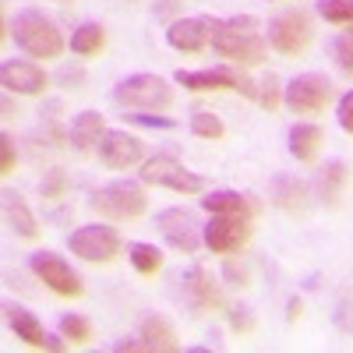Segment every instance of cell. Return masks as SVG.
Masks as SVG:
<instances>
[{
    "label": "cell",
    "instance_id": "cell-30",
    "mask_svg": "<svg viewBox=\"0 0 353 353\" xmlns=\"http://www.w3.org/2000/svg\"><path fill=\"white\" fill-rule=\"evenodd\" d=\"M61 332H64V339H71L74 346H81V343L92 339V325H88L85 318H78V314H68V318L61 321Z\"/></svg>",
    "mask_w": 353,
    "mask_h": 353
},
{
    "label": "cell",
    "instance_id": "cell-5",
    "mask_svg": "<svg viewBox=\"0 0 353 353\" xmlns=\"http://www.w3.org/2000/svg\"><path fill=\"white\" fill-rule=\"evenodd\" d=\"M141 181L145 184H156V188H170L176 194H198L205 188L201 176L191 173V170H184V163H176L173 156H152V159H145Z\"/></svg>",
    "mask_w": 353,
    "mask_h": 353
},
{
    "label": "cell",
    "instance_id": "cell-36",
    "mask_svg": "<svg viewBox=\"0 0 353 353\" xmlns=\"http://www.w3.org/2000/svg\"><path fill=\"white\" fill-rule=\"evenodd\" d=\"M128 117V121H134V124H145V128H173V121H170V117H149V113H124Z\"/></svg>",
    "mask_w": 353,
    "mask_h": 353
},
{
    "label": "cell",
    "instance_id": "cell-29",
    "mask_svg": "<svg viewBox=\"0 0 353 353\" xmlns=\"http://www.w3.org/2000/svg\"><path fill=\"white\" fill-rule=\"evenodd\" d=\"M254 99H258V106H265V110H276V106L283 103V96H279V78H276V74L261 78V81L254 85Z\"/></svg>",
    "mask_w": 353,
    "mask_h": 353
},
{
    "label": "cell",
    "instance_id": "cell-9",
    "mask_svg": "<svg viewBox=\"0 0 353 353\" xmlns=\"http://www.w3.org/2000/svg\"><path fill=\"white\" fill-rule=\"evenodd\" d=\"M176 85H184L188 92H248L254 96V85L244 74H233L226 68H209V71H176Z\"/></svg>",
    "mask_w": 353,
    "mask_h": 353
},
{
    "label": "cell",
    "instance_id": "cell-7",
    "mask_svg": "<svg viewBox=\"0 0 353 353\" xmlns=\"http://www.w3.org/2000/svg\"><path fill=\"white\" fill-rule=\"evenodd\" d=\"M332 103V81L325 74H301L286 85V106L293 113H321Z\"/></svg>",
    "mask_w": 353,
    "mask_h": 353
},
{
    "label": "cell",
    "instance_id": "cell-15",
    "mask_svg": "<svg viewBox=\"0 0 353 353\" xmlns=\"http://www.w3.org/2000/svg\"><path fill=\"white\" fill-rule=\"evenodd\" d=\"M0 81H4L8 92H18V96H39L46 88V74L32 61H8L0 68Z\"/></svg>",
    "mask_w": 353,
    "mask_h": 353
},
{
    "label": "cell",
    "instance_id": "cell-11",
    "mask_svg": "<svg viewBox=\"0 0 353 353\" xmlns=\"http://www.w3.org/2000/svg\"><path fill=\"white\" fill-rule=\"evenodd\" d=\"M32 272L61 297H78L81 293V279L71 272V265L61 258V254H50V251H39L32 254Z\"/></svg>",
    "mask_w": 353,
    "mask_h": 353
},
{
    "label": "cell",
    "instance_id": "cell-12",
    "mask_svg": "<svg viewBox=\"0 0 353 353\" xmlns=\"http://www.w3.org/2000/svg\"><path fill=\"white\" fill-rule=\"evenodd\" d=\"M159 233L170 241V248L184 251V254H194L198 251V223L188 209H166L159 212Z\"/></svg>",
    "mask_w": 353,
    "mask_h": 353
},
{
    "label": "cell",
    "instance_id": "cell-14",
    "mask_svg": "<svg viewBox=\"0 0 353 353\" xmlns=\"http://www.w3.org/2000/svg\"><path fill=\"white\" fill-rule=\"evenodd\" d=\"M184 301L194 307V311H212V307H223V290L219 283L201 269V265H194V269L184 272Z\"/></svg>",
    "mask_w": 353,
    "mask_h": 353
},
{
    "label": "cell",
    "instance_id": "cell-28",
    "mask_svg": "<svg viewBox=\"0 0 353 353\" xmlns=\"http://www.w3.org/2000/svg\"><path fill=\"white\" fill-rule=\"evenodd\" d=\"M318 14L332 25H353V0H321Z\"/></svg>",
    "mask_w": 353,
    "mask_h": 353
},
{
    "label": "cell",
    "instance_id": "cell-16",
    "mask_svg": "<svg viewBox=\"0 0 353 353\" xmlns=\"http://www.w3.org/2000/svg\"><path fill=\"white\" fill-rule=\"evenodd\" d=\"M209 36H212V25L205 18H181L166 28V43L181 53H201L209 46Z\"/></svg>",
    "mask_w": 353,
    "mask_h": 353
},
{
    "label": "cell",
    "instance_id": "cell-32",
    "mask_svg": "<svg viewBox=\"0 0 353 353\" xmlns=\"http://www.w3.org/2000/svg\"><path fill=\"white\" fill-rule=\"evenodd\" d=\"M14 163H18V156H14V141H11V134H0V173H14Z\"/></svg>",
    "mask_w": 353,
    "mask_h": 353
},
{
    "label": "cell",
    "instance_id": "cell-24",
    "mask_svg": "<svg viewBox=\"0 0 353 353\" xmlns=\"http://www.w3.org/2000/svg\"><path fill=\"white\" fill-rule=\"evenodd\" d=\"M8 198V219H11V226L21 233L25 241H36L39 237V223H36V216L28 212V205L21 201V194H4Z\"/></svg>",
    "mask_w": 353,
    "mask_h": 353
},
{
    "label": "cell",
    "instance_id": "cell-35",
    "mask_svg": "<svg viewBox=\"0 0 353 353\" xmlns=\"http://www.w3.org/2000/svg\"><path fill=\"white\" fill-rule=\"evenodd\" d=\"M230 325L237 329V332H251L254 329V318L248 307H230Z\"/></svg>",
    "mask_w": 353,
    "mask_h": 353
},
{
    "label": "cell",
    "instance_id": "cell-37",
    "mask_svg": "<svg viewBox=\"0 0 353 353\" xmlns=\"http://www.w3.org/2000/svg\"><path fill=\"white\" fill-rule=\"evenodd\" d=\"M336 321H339V329L343 332H353V293L339 304V314H336Z\"/></svg>",
    "mask_w": 353,
    "mask_h": 353
},
{
    "label": "cell",
    "instance_id": "cell-31",
    "mask_svg": "<svg viewBox=\"0 0 353 353\" xmlns=\"http://www.w3.org/2000/svg\"><path fill=\"white\" fill-rule=\"evenodd\" d=\"M336 64L346 74H353V28H346V32L336 39Z\"/></svg>",
    "mask_w": 353,
    "mask_h": 353
},
{
    "label": "cell",
    "instance_id": "cell-25",
    "mask_svg": "<svg viewBox=\"0 0 353 353\" xmlns=\"http://www.w3.org/2000/svg\"><path fill=\"white\" fill-rule=\"evenodd\" d=\"M103 43H106V36H103V25H96V21L81 25L78 32L71 36V50H74L78 57H96V53L103 50Z\"/></svg>",
    "mask_w": 353,
    "mask_h": 353
},
{
    "label": "cell",
    "instance_id": "cell-17",
    "mask_svg": "<svg viewBox=\"0 0 353 353\" xmlns=\"http://www.w3.org/2000/svg\"><path fill=\"white\" fill-rule=\"evenodd\" d=\"M201 209L212 212V216H254V201L248 194H237V191H212L209 198H201Z\"/></svg>",
    "mask_w": 353,
    "mask_h": 353
},
{
    "label": "cell",
    "instance_id": "cell-33",
    "mask_svg": "<svg viewBox=\"0 0 353 353\" xmlns=\"http://www.w3.org/2000/svg\"><path fill=\"white\" fill-rule=\"evenodd\" d=\"M43 198H64V173H61V170H50V173H46Z\"/></svg>",
    "mask_w": 353,
    "mask_h": 353
},
{
    "label": "cell",
    "instance_id": "cell-18",
    "mask_svg": "<svg viewBox=\"0 0 353 353\" xmlns=\"http://www.w3.org/2000/svg\"><path fill=\"white\" fill-rule=\"evenodd\" d=\"M4 311H8V325L14 329V336H18V339H25L28 346H50V339H53V336H46V332H43V325H39V321H36L32 314H28L25 307L8 304Z\"/></svg>",
    "mask_w": 353,
    "mask_h": 353
},
{
    "label": "cell",
    "instance_id": "cell-27",
    "mask_svg": "<svg viewBox=\"0 0 353 353\" xmlns=\"http://www.w3.org/2000/svg\"><path fill=\"white\" fill-rule=\"evenodd\" d=\"M191 131H194L198 138H209V141H219V138L226 134L223 121H219L216 113H209V110H194V113H191Z\"/></svg>",
    "mask_w": 353,
    "mask_h": 353
},
{
    "label": "cell",
    "instance_id": "cell-26",
    "mask_svg": "<svg viewBox=\"0 0 353 353\" xmlns=\"http://www.w3.org/2000/svg\"><path fill=\"white\" fill-rule=\"evenodd\" d=\"M131 265L141 272V276H156L163 269V251L152 248V244H131Z\"/></svg>",
    "mask_w": 353,
    "mask_h": 353
},
{
    "label": "cell",
    "instance_id": "cell-4",
    "mask_svg": "<svg viewBox=\"0 0 353 353\" xmlns=\"http://www.w3.org/2000/svg\"><path fill=\"white\" fill-rule=\"evenodd\" d=\"M92 209L106 219H138L145 209H149V198H145V191L131 181H113L106 188H99L92 194Z\"/></svg>",
    "mask_w": 353,
    "mask_h": 353
},
{
    "label": "cell",
    "instance_id": "cell-6",
    "mask_svg": "<svg viewBox=\"0 0 353 353\" xmlns=\"http://www.w3.org/2000/svg\"><path fill=\"white\" fill-rule=\"evenodd\" d=\"M311 36H314V28H311V18L304 11H286V14L272 18V25H269V46L283 57L304 53Z\"/></svg>",
    "mask_w": 353,
    "mask_h": 353
},
{
    "label": "cell",
    "instance_id": "cell-8",
    "mask_svg": "<svg viewBox=\"0 0 353 353\" xmlns=\"http://www.w3.org/2000/svg\"><path fill=\"white\" fill-rule=\"evenodd\" d=\"M71 251L85 261H113L121 254V237L110 226H81L71 233Z\"/></svg>",
    "mask_w": 353,
    "mask_h": 353
},
{
    "label": "cell",
    "instance_id": "cell-38",
    "mask_svg": "<svg viewBox=\"0 0 353 353\" xmlns=\"http://www.w3.org/2000/svg\"><path fill=\"white\" fill-rule=\"evenodd\" d=\"M226 279L233 286H248V269H244V265H237V261H226Z\"/></svg>",
    "mask_w": 353,
    "mask_h": 353
},
{
    "label": "cell",
    "instance_id": "cell-23",
    "mask_svg": "<svg viewBox=\"0 0 353 353\" xmlns=\"http://www.w3.org/2000/svg\"><path fill=\"white\" fill-rule=\"evenodd\" d=\"M346 181H350V170H346V163H329L325 170H321V176H318V194H321V201H329V205H336L339 201V194H343V188H346Z\"/></svg>",
    "mask_w": 353,
    "mask_h": 353
},
{
    "label": "cell",
    "instance_id": "cell-20",
    "mask_svg": "<svg viewBox=\"0 0 353 353\" xmlns=\"http://www.w3.org/2000/svg\"><path fill=\"white\" fill-rule=\"evenodd\" d=\"M106 134V124H103V113H78L74 124H71V138L81 152L96 149V141H103Z\"/></svg>",
    "mask_w": 353,
    "mask_h": 353
},
{
    "label": "cell",
    "instance_id": "cell-19",
    "mask_svg": "<svg viewBox=\"0 0 353 353\" xmlns=\"http://www.w3.org/2000/svg\"><path fill=\"white\" fill-rule=\"evenodd\" d=\"M321 131L314 124H297L290 131V152L297 163H314L318 159V149H321Z\"/></svg>",
    "mask_w": 353,
    "mask_h": 353
},
{
    "label": "cell",
    "instance_id": "cell-3",
    "mask_svg": "<svg viewBox=\"0 0 353 353\" xmlns=\"http://www.w3.org/2000/svg\"><path fill=\"white\" fill-rule=\"evenodd\" d=\"M113 99L128 110H170L173 88L159 74H131L113 88Z\"/></svg>",
    "mask_w": 353,
    "mask_h": 353
},
{
    "label": "cell",
    "instance_id": "cell-2",
    "mask_svg": "<svg viewBox=\"0 0 353 353\" xmlns=\"http://www.w3.org/2000/svg\"><path fill=\"white\" fill-rule=\"evenodd\" d=\"M14 43L28 57H36V61H53V57L64 53L61 28H57L46 14H39V11H21L14 18Z\"/></svg>",
    "mask_w": 353,
    "mask_h": 353
},
{
    "label": "cell",
    "instance_id": "cell-39",
    "mask_svg": "<svg viewBox=\"0 0 353 353\" xmlns=\"http://www.w3.org/2000/svg\"><path fill=\"white\" fill-rule=\"evenodd\" d=\"M301 311H304V304H301L297 297H293V301H290V311H286V318H290V321H297V318H301Z\"/></svg>",
    "mask_w": 353,
    "mask_h": 353
},
{
    "label": "cell",
    "instance_id": "cell-1",
    "mask_svg": "<svg viewBox=\"0 0 353 353\" xmlns=\"http://www.w3.org/2000/svg\"><path fill=\"white\" fill-rule=\"evenodd\" d=\"M212 25V50L226 61H237V64H258L265 57V39H261V28L258 18L251 14H237V18H219L209 21Z\"/></svg>",
    "mask_w": 353,
    "mask_h": 353
},
{
    "label": "cell",
    "instance_id": "cell-21",
    "mask_svg": "<svg viewBox=\"0 0 353 353\" xmlns=\"http://www.w3.org/2000/svg\"><path fill=\"white\" fill-rule=\"evenodd\" d=\"M304 198H307V188L297 181V176H276L272 181V201L286 212H301L304 209Z\"/></svg>",
    "mask_w": 353,
    "mask_h": 353
},
{
    "label": "cell",
    "instance_id": "cell-13",
    "mask_svg": "<svg viewBox=\"0 0 353 353\" xmlns=\"http://www.w3.org/2000/svg\"><path fill=\"white\" fill-rule=\"evenodd\" d=\"M145 149H141V138L128 134V131H106L99 141V159L110 170H128L134 163H141Z\"/></svg>",
    "mask_w": 353,
    "mask_h": 353
},
{
    "label": "cell",
    "instance_id": "cell-10",
    "mask_svg": "<svg viewBox=\"0 0 353 353\" xmlns=\"http://www.w3.org/2000/svg\"><path fill=\"white\" fill-rule=\"evenodd\" d=\"M251 237V219L248 216H212V223L205 226V244L216 254H233L241 251Z\"/></svg>",
    "mask_w": 353,
    "mask_h": 353
},
{
    "label": "cell",
    "instance_id": "cell-22",
    "mask_svg": "<svg viewBox=\"0 0 353 353\" xmlns=\"http://www.w3.org/2000/svg\"><path fill=\"white\" fill-rule=\"evenodd\" d=\"M141 350H159V353L176 350V336L163 318H145L141 321Z\"/></svg>",
    "mask_w": 353,
    "mask_h": 353
},
{
    "label": "cell",
    "instance_id": "cell-34",
    "mask_svg": "<svg viewBox=\"0 0 353 353\" xmlns=\"http://www.w3.org/2000/svg\"><path fill=\"white\" fill-rule=\"evenodd\" d=\"M339 128H343L346 134H353V88L339 99Z\"/></svg>",
    "mask_w": 353,
    "mask_h": 353
}]
</instances>
